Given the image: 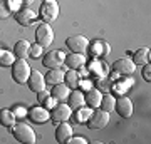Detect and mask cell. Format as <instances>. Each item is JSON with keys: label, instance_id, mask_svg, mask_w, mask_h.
<instances>
[{"label": "cell", "instance_id": "cell-20", "mask_svg": "<svg viewBox=\"0 0 151 144\" xmlns=\"http://www.w3.org/2000/svg\"><path fill=\"white\" fill-rule=\"evenodd\" d=\"M64 70L62 69H49V72L44 75V79H45V84L49 85H55V84H60V82H64Z\"/></svg>", "mask_w": 151, "mask_h": 144}, {"label": "cell", "instance_id": "cell-31", "mask_svg": "<svg viewBox=\"0 0 151 144\" xmlns=\"http://www.w3.org/2000/svg\"><path fill=\"white\" fill-rule=\"evenodd\" d=\"M42 49L37 42L34 44V45H30V52H29V57H32V59H40V55H42Z\"/></svg>", "mask_w": 151, "mask_h": 144}, {"label": "cell", "instance_id": "cell-21", "mask_svg": "<svg viewBox=\"0 0 151 144\" xmlns=\"http://www.w3.org/2000/svg\"><path fill=\"white\" fill-rule=\"evenodd\" d=\"M29 52H30V42L29 40H17L15 45H14V54H15L17 59H25L29 57Z\"/></svg>", "mask_w": 151, "mask_h": 144}, {"label": "cell", "instance_id": "cell-14", "mask_svg": "<svg viewBox=\"0 0 151 144\" xmlns=\"http://www.w3.org/2000/svg\"><path fill=\"white\" fill-rule=\"evenodd\" d=\"M101 97H103V92L99 91V89L91 87V89H87L84 92V104L87 107H91V109H96L101 104Z\"/></svg>", "mask_w": 151, "mask_h": 144}, {"label": "cell", "instance_id": "cell-13", "mask_svg": "<svg viewBox=\"0 0 151 144\" xmlns=\"http://www.w3.org/2000/svg\"><path fill=\"white\" fill-rule=\"evenodd\" d=\"M111 67H113V70L116 72V74H121V75H131L133 72H134V69H136L134 62H133L131 59H128V57L118 59Z\"/></svg>", "mask_w": 151, "mask_h": 144}, {"label": "cell", "instance_id": "cell-16", "mask_svg": "<svg viewBox=\"0 0 151 144\" xmlns=\"http://www.w3.org/2000/svg\"><path fill=\"white\" fill-rule=\"evenodd\" d=\"M67 106L72 111L82 107L84 106V92L79 91V89H72V92H69V96H67Z\"/></svg>", "mask_w": 151, "mask_h": 144}, {"label": "cell", "instance_id": "cell-33", "mask_svg": "<svg viewBox=\"0 0 151 144\" xmlns=\"http://www.w3.org/2000/svg\"><path fill=\"white\" fill-rule=\"evenodd\" d=\"M65 144H87V139L86 138H77V136H70Z\"/></svg>", "mask_w": 151, "mask_h": 144}, {"label": "cell", "instance_id": "cell-30", "mask_svg": "<svg viewBox=\"0 0 151 144\" xmlns=\"http://www.w3.org/2000/svg\"><path fill=\"white\" fill-rule=\"evenodd\" d=\"M89 69H91L92 72H96L97 75H106V74H108L106 65H104L103 62H97V60H92L91 65H89Z\"/></svg>", "mask_w": 151, "mask_h": 144}, {"label": "cell", "instance_id": "cell-23", "mask_svg": "<svg viewBox=\"0 0 151 144\" xmlns=\"http://www.w3.org/2000/svg\"><path fill=\"white\" fill-rule=\"evenodd\" d=\"M17 123V116L15 112L10 109H0V124L4 128H12Z\"/></svg>", "mask_w": 151, "mask_h": 144}, {"label": "cell", "instance_id": "cell-11", "mask_svg": "<svg viewBox=\"0 0 151 144\" xmlns=\"http://www.w3.org/2000/svg\"><path fill=\"white\" fill-rule=\"evenodd\" d=\"M14 14H15L17 24H19V25H24V27L34 24L35 19H37V14H35L32 9H27V7H22V9H19V10L14 12Z\"/></svg>", "mask_w": 151, "mask_h": 144}, {"label": "cell", "instance_id": "cell-29", "mask_svg": "<svg viewBox=\"0 0 151 144\" xmlns=\"http://www.w3.org/2000/svg\"><path fill=\"white\" fill-rule=\"evenodd\" d=\"M131 85H133V79H124V82H116V84H114V92L124 94Z\"/></svg>", "mask_w": 151, "mask_h": 144}, {"label": "cell", "instance_id": "cell-10", "mask_svg": "<svg viewBox=\"0 0 151 144\" xmlns=\"http://www.w3.org/2000/svg\"><path fill=\"white\" fill-rule=\"evenodd\" d=\"M114 111L118 112L119 117L123 119H128L131 117V114H133V102H131L129 97H118L116 99V104H114Z\"/></svg>", "mask_w": 151, "mask_h": 144}, {"label": "cell", "instance_id": "cell-28", "mask_svg": "<svg viewBox=\"0 0 151 144\" xmlns=\"http://www.w3.org/2000/svg\"><path fill=\"white\" fill-rule=\"evenodd\" d=\"M114 104H116V97L113 94H104L101 97V104H99V109H103L106 112H111L114 109Z\"/></svg>", "mask_w": 151, "mask_h": 144}, {"label": "cell", "instance_id": "cell-12", "mask_svg": "<svg viewBox=\"0 0 151 144\" xmlns=\"http://www.w3.org/2000/svg\"><path fill=\"white\" fill-rule=\"evenodd\" d=\"M27 85H29V89L32 92H40L45 89V79H44V75L39 72V70H30V75H29V79H27Z\"/></svg>", "mask_w": 151, "mask_h": 144}, {"label": "cell", "instance_id": "cell-18", "mask_svg": "<svg viewBox=\"0 0 151 144\" xmlns=\"http://www.w3.org/2000/svg\"><path fill=\"white\" fill-rule=\"evenodd\" d=\"M87 50L91 52L92 57H99V55H106V54H109L111 47H109L104 40H94V42L87 47Z\"/></svg>", "mask_w": 151, "mask_h": 144}, {"label": "cell", "instance_id": "cell-5", "mask_svg": "<svg viewBox=\"0 0 151 144\" xmlns=\"http://www.w3.org/2000/svg\"><path fill=\"white\" fill-rule=\"evenodd\" d=\"M35 40L40 47H49L50 44L54 42V30H52V27L45 24V22H40L35 29Z\"/></svg>", "mask_w": 151, "mask_h": 144}, {"label": "cell", "instance_id": "cell-26", "mask_svg": "<svg viewBox=\"0 0 151 144\" xmlns=\"http://www.w3.org/2000/svg\"><path fill=\"white\" fill-rule=\"evenodd\" d=\"M91 112H92V109L91 107H79V109H76V112H74V123L76 124H86V121L89 119V116H91Z\"/></svg>", "mask_w": 151, "mask_h": 144}, {"label": "cell", "instance_id": "cell-32", "mask_svg": "<svg viewBox=\"0 0 151 144\" xmlns=\"http://www.w3.org/2000/svg\"><path fill=\"white\" fill-rule=\"evenodd\" d=\"M10 14H14V12L9 7V4L7 2H0V19H7Z\"/></svg>", "mask_w": 151, "mask_h": 144}, {"label": "cell", "instance_id": "cell-1", "mask_svg": "<svg viewBox=\"0 0 151 144\" xmlns=\"http://www.w3.org/2000/svg\"><path fill=\"white\" fill-rule=\"evenodd\" d=\"M10 129H12L14 138L22 144H35V141H37L34 129L30 126H27L25 123H15Z\"/></svg>", "mask_w": 151, "mask_h": 144}, {"label": "cell", "instance_id": "cell-35", "mask_svg": "<svg viewBox=\"0 0 151 144\" xmlns=\"http://www.w3.org/2000/svg\"><path fill=\"white\" fill-rule=\"evenodd\" d=\"M14 112H15L17 117H24V116H27V111H25L24 107H15V109H14Z\"/></svg>", "mask_w": 151, "mask_h": 144}, {"label": "cell", "instance_id": "cell-22", "mask_svg": "<svg viewBox=\"0 0 151 144\" xmlns=\"http://www.w3.org/2000/svg\"><path fill=\"white\" fill-rule=\"evenodd\" d=\"M133 55V62L134 65H146L150 64V49L148 47H141L138 49L134 54H131Z\"/></svg>", "mask_w": 151, "mask_h": 144}, {"label": "cell", "instance_id": "cell-24", "mask_svg": "<svg viewBox=\"0 0 151 144\" xmlns=\"http://www.w3.org/2000/svg\"><path fill=\"white\" fill-rule=\"evenodd\" d=\"M37 101H39V104L42 107H45V109H52V107L57 104V101H55L54 97L50 96V92H47L45 89L44 91H40V92H37Z\"/></svg>", "mask_w": 151, "mask_h": 144}, {"label": "cell", "instance_id": "cell-6", "mask_svg": "<svg viewBox=\"0 0 151 144\" xmlns=\"http://www.w3.org/2000/svg\"><path fill=\"white\" fill-rule=\"evenodd\" d=\"M65 55L62 50H52V52H47L45 55L42 57V65L47 67V69H59L64 65V60H65Z\"/></svg>", "mask_w": 151, "mask_h": 144}, {"label": "cell", "instance_id": "cell-3", "mask_svg": "<svg viewBox=\"0 0 151 144\" xmlns=\"http://www.w3.org/2000/svg\"><path fill=\"white\" fill-rule=\"evenodd\" d=\"M37 15H40L42 22H45V24L54 22L59 17V4H57V0H42Z\"/></svg>", "mask_w": 151, "mask_h": 144}, {"label": "cell", "instance_id": "cell-34", "mask_svg": "<svg viewBox=\"0 0 151 144\" xmlns=\"http://www.w3.org/2000/svg\"><path fill=\"white\" fill-rule=\"evenodd\" d=\"M143 79H145L146 82L151 80V67H150V64H146L145 67H143Z\"/></svg>", "mask_w": 151, "mask_h": 144}, {"label": "cell", "instance_id": "cell-27", "mask_svg": "<svg viewBox=\"0 0 151 144\" xmlns=\"http://www.w3.org/2000/svg\"><path fill=\"white\" fill-rule=\"evenodd\" d=\"M14 62H15V54L7 49H0V67H12Z\"/></svg>", "mask_w": 151, "mask_h": 144}, {"label": "cell", "instance_id": "cell-25", "mask_svg": "<svg viewBox=\"0 0 151 144\" xmlns=\"http://www.w3.org/2000/svg\"><path fill=\"white\" fill-rule=\"evenodd\" d=\"M79 80H81V77H79V74H77V70H74V69L65 70L64 84L67 85L69 89H77V87H79Z\"/></svg>", "mask_w": 151, "mask_h": 144}, {"label": "cell", "instance_id": "cell-36", "mask_svg": "<svg viewBox=\"0 0 151 144\" xmlns=\"http://www.w3.org/2000/svg\"><path fill=\"white\" fill-rule=\"evenodd\" d=\"M20 2H22V5H24V7H27V5H30V4H32L34 0H20Z\"/></svg>", "mask_w": 151, "mask_h": 144}, {"label": "cell", "instance_id": "cell-15", "mask_svg": "<svg viewBox=\"0 0 151 144\" xmlns=\"http://www.w3.org/2000/svg\"><path fill=\"white\" fill-rule=\"evenodd\" d=\"M72 134H74L72 126L67 124V121L59 123V124H57V128H55V141H57L59 144H65V141H67Z\"/></svg>", "mask_w": 151, "mask_h": 144}, {"label": "cell", "instance_id": "cell-17", "mask_svg": "<svg viewBox=\"0 0 151 144\" xmlns=\"http://www.w3.org/2000/svg\"><path fill=\"white\" fill-rule=\"evenodd\" d=\"M84 62H86V59H84V54H69V55H65V69H81L82 65H84Z\"/></svg>", "mask_w": 151, "mask_h": 144}, {"label": "cell", "instance_id": "cell-2", "mask_svg": "<svg viewBox=\"0 0 151 144\" xmlns=\"http://www.w3.org/2000/svg\"><path fill=\"white\" fill-rule=\"evenodd\" d=\"M30 65L27 64L25 59H17L14 64H12V79L15 80L17 84H27V79L30 75Z\"/></svg>", "mask_w": 151, "mask_h": 144}, {"label": "cell", "instance_id": "cell-7", "mask_svg": "<svg viewBox=\"0 0 151 144\" xmlns=\"http://www.w3.org/2000/svg\"><path fill=\"white\" fill-rule=\"evenodd\" d=\"M72 114V109L67 106V102H57L52 109H50V119L54 124H59V123H64L70 117Z\"/></svg>", "mask_w": 151, "mask_h": 144}, {"label": "cell", "instance_id": "cell-9", "mask_svg": "<svg viewBox=\"0 0 151 144\" xmlns=\"http://www.w3.org/2000/svg\"><path fill=\"white\" fill-rule=\"evenodd\" d=\"M27 117H29V121L34 123V124H44L50 119V112H49V109H45V107H42L39 104L37 107H30V109H29Z\"/></svg>", "mask_w": 151, "mask_h": 144}, {"label": "cell", "instance_id": "cell-4", "mask_svg": "<svg viewBox=\"0 0 151 144\" xmlns=\"http://www.w3.org/2000/svg\"><path fill=\"white\" fill-rule=\"evenodd\" d=\"M108 123H109V112H106V111H103V109L96 107V109H92L89 119L86 121V126L91 129V131H94V129L106 128Z\"/></svg>", "mask_w": 151, "mask_h": 144}, {"label": "cell", "instance_id": "cell-8", "mask_svg": "<svg viewBox=\"0 0 151 144\" xmlns=\"http://www.w3.org/2000/svg\"><path fill=\"white\" fill-rule=\"evenodd\" d=\"M65 45L70 52L74 54H86L87 47H89V40L84 35H70L65 40Z\"/></svg>", "mask_w": 151, "mask_h": 144}, {"label": "cell", "instance_id": "cell-19", "mask_svg": "<svg viewBox=\"0 0 151 144\" xmlns=\"http://www.w3.org/2000/svg\"><path fill=\"white\" fill-rule=\"evenodd\" d=\"M50 96L54 97L57 102H65L67 101V96H69V87L60 82V84L52 85V91H50Z\"/></svg>", "mask_w": 151, "mask_h": 144}, {"label": "cell", "instance_id": "cell-37", "mask_svg": "<svg viewBox=\"0 0 151 144\" xmlns=\"http://www.w3.org/2000/svg\"><path fill=\"white\" fill-rule=\"evenodd\" d=\"M0 2H2V0H0Z\"/></svg>", "mask_w": 151, "mask_h": 144}]
</instances>
